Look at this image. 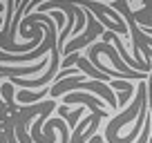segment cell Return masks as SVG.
Wrapping results in <instances>:
<instances>
[{
	"mask_svg": "<svg viewBox=\"0 0 152 143\" xmlns=\"http://www.w3.org/2000/svg\"><path fill=\"white\" fill-rule=\"evenodd\" d=\"M45 67H49V58L43 56L40 61L36 63V65H0V78L2 76H9V78H20V76H34V74H38V72H43Z\"/></svg>",
	"mask_w": 152,
	"mask_h": 143,
	"instance_id": "obj_1",
	"label": "cell"
},
{
	"mask_svg": "<svg viewBox=\"0 0 152 143\" xmlns=\"http://www.w3.org/2000/svg\"><path fill=\"white\" fill-rule=\"evenodd\" d=\"M78 67H81V69L85 72L87 76H92V81H101V83H107V76H105L103 72L94 69V67L90 65V61H87L85 56H81V58H78Z\"/></svg>",
	"mask_w": 152,
	"mask_h": 143,
	"instance_id": "obj_2",
	"label": "cell"
},
{
	"mask_svg": "<svg viewBox=\"0 0 152 143\" xmlns=\"http://www.w3.org/2000/svg\"><path fill=\"white\" fill-rule=\"evenodd\" d=\"M0 92H2V96H5V101L11 105V110H14V85L11 83H5V85L0 87Z\"/></svg>",
	"mask_w": 152,
	"mask_h": 143,
	"instance_id": "obj_3",
	"label": "cell"
},
{
	"mask_svg": "<svg viewBox=\"0 0 152 143\" xmlns=\"http://www.w3.org/2000/svg\"><path fill=\"white\" fill-rule=\"evenodd\" d=\"M49 16H52V18H56L58 27H63V23H65V11H61V9H52V11H49Z\"/></svg>",
	"mask_w": 152,
	"mask_h": 143,
	"instance_id": "obj_4",
	"label": "cell"
},
{
	"mask_svg": "<svg viewBox=\"0 0 152 143\" xmlns=\"http://www.w3.org/2000/svg\"><path fill=\"white\" fill-rule=\"evenodd\" d=\"M145 139H148V128H145V130H143V136H141V143H143V141H145Z\"/></svg>",
	"mask_w": 152,
	"mask_h": 143,
	"instance_id": "obj_5",
	"label": "cell"
},
{
	"mask_svg": "<svg viewBox=\"0 0 152 143\" xmlns=\"http://www.w3.org/2000/svg\"><path fill=\"white\" fill-rule=\"evenodd\" d=\"M9 143H16V136H14V132H9Z\"/></svg>",
	"mask_w": 152,
	"mask_h": 143,
	"instance_id": "obj_6",
	"label": "cell"
},
{
	"mask_svg": "<svg viewBox=\"0 0 152 143\" xmlns=\"http://www.w3.org/2000/svg\"><path fill=\"white\" fill-rule=\"evenodd\" d=\"M143 31H148V34H152V27H143Z\"/></svg>",
	"mask_w": 152,
	"mask_h": 143,
	"instance_id": "obj_7",
	"label": "cell"
},
{
	"mask_svg": "<svg viewBox=\"0 0 152 143\" xmlns=\"http://www.w3.org/2000/svg\"><path fill=\"white\" fill-rule=\"evenodd\" d=\"M150 143H152V136H150Z\"/></svg>",
	"mask_w": 152,
	"mask_h": 143,
	"instance_id": "obj_8",
	"label": "cell"
}]
</instances>
